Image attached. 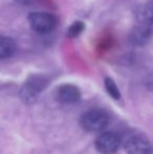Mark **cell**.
I'll return each instance as SVG.
<instances>
[{
	"instance_id": "7",
	"label": "cell",
	"mask_w": 153,
	"mask_h": 154,
	"mask_svg": "<svg viewBox=\"0 0 153 154\" xmlns=\"http://www.w3.org/2000/svg\"><path fill=\"white\" fill-rule=\"evenodd\" d=\"M151 36L152 31L150 26L142 24L141 26L135 27L130 34V41L135 45H144L150 40Z\"/></svg>"
},
{
	"instance_id": "5",
	"label": "cell",
	"mask_w": 153,
	"mask_h": 154,
	"mask_svg": "<svg viewBox=\"0 0 153 154\" xmlns=\"http://www.w3.org/2000/svg\"><path fill=\"white\" fill-rule=\"evenodd\" d=\"M125 150L128 154H152L153 148L146 138L142 136H132L127 140Z\"/></svg>"
},
{
	"instance_id": "3",
	"label": "cell",
	"mask_w": 153,
	"mask_h": 154,
	"mask_svg": "<svg viewBox=\"0 0 153 154\" xmlns=\"http://www.w3.org/2000/svg\"><path fill=\"white\" fill-rule=\"evenodd\" d=\"M47 84H48V80L44 75H32L27 79V81L21 88V97L26 103H31L37 97L39 93L45 89Z\"/></svg>"
},
{
	"instance_id": "6",
	"label": "cell",
	"mask_w": 153,
	"mask_h": 154,
	"mask_svg": "<svg viewBox=\"0 0 153 154\" xmlns=\"http://www.w3.org/2000/svg\"><path fill=\"white\" fill-rule=\"evenodd\" d=\"M57 97L61 103L66 105H72L80 101L81 92L77 86L72 84H64L58 89Z\"/></svg>"
},
{
	"instance_id": "4",
	"label": "cell",
	"mask_w": 153,
	"mask_h": 154,
	"mask_svg": "<svg viewBox=\"0 0 153 154\" xmlns=\"http://www.w3.org/2000/svg\"><path fill=\"white\" fill-rule=\"evenodd\" d=\"M121 144L120 136L115 132H104L96 140V148L101 154H113Z\"/></svg>"
},
{
	"instance_id": "12",
	"label": "cell",
	"mask_w": 153,
	"mask_h": 154,
	"mask_svg": "<svg viewBox=\"0 0 153 154\" xmlns=\"http://www.w3.org/2000/svg\"><path fill=\"white\" fill-rule=\"evenodd\" d=\"M17 3L22 4V5H32V4L37 3L39 0H15Z\"/></svg>"
},
{
	"instance_id": "9",
	"label": "cell",
	"mask_w": 153,
	"mask_h": 154,
	"mask_svg": "<svg viewBox=\"0 0 153 154\" xmlns=\"http://www.w3.org/2000/svg\"><path fill=\"white\" fill-rule=\"evenodd\" d=\"M16 51V43L10 37L0 36V60L12 57Z\"/></svg>"
},
{
	"instance_id": "11",
	"label": "cell",
	"mask_w": 153,
	"mask_h": 154,
	"mask_svg": "<svg viewBox=\"0 0 153 154\" xmlns=\"http://www.w3.org/2000/svg\"><path fill=\"white\" fill-rule=\"evenodd\" d=\"M84 27H85V24L82 21H76L70 25L69 29L67 32V36L70 37V38H76L84 31Z\"/></svg>"
},
{
	"instance_id": "8",
	"label": "cell",
	"mask_w": 153,
	"mask_h": 154,
	"mask_svg": "<svg viewBox=\"0 0 153 154\" xmlns=\"http://www.w3.org/2000/svg\"><path fill=\"white\" fill-rule=\"evenodd\" d=\"M136 18L141 24L147 26L153 25V1L146 2L137 8Z\"/></svg>"
},
{
	"instance_id": "10",
	"label": "cell",
	"mask_w": 153,
	"mask_h": 154,
	"mask_svg": "<svg viewBox=\"0 0 153 154\" xmlns=\"http://www.w3.org/2000/svg\"><path fill=\"white\" fill-rule=\"evenodd\" d=\"M105 88H106L107 92L109 93V95H111L115 100L121 99L120 89H118V87L116 86V84L112 79H110V78L105 79Z\"/></svg>"
},
{
	"instance_id": "1",
	"label": "cell",
	"mask_w": 153,
	"mask_h": 154,
	"mask_svg": "<svg viewBox=\"0 0 153 154\" xmlns=\"http://www.w3.org/2000/svg\"><path fill=\"white\" fill-rule=\"evenodd\" d=\"M109 122V116L104 110L92 109L85 112L82 116L80 124L82 128L87 132L103 131L107 127Z\"/></svg>"
},
{
	"instance_id": "2",
	"label": "cell",
	"mask_w": 153,
	"mask_h": 154,
	"mask_svg": "<svg viewBox=\"0 0 153 154\" xmlns=\"http://www.w3.org/2000/svg\"><path fill=\"white\" fill-rule=\"evenodd\" d=\"M29 22L35 32L47 34L56 29L58 19L55 15L45 12H34L29 16Z\"/></svg>"
}]
</instances>
